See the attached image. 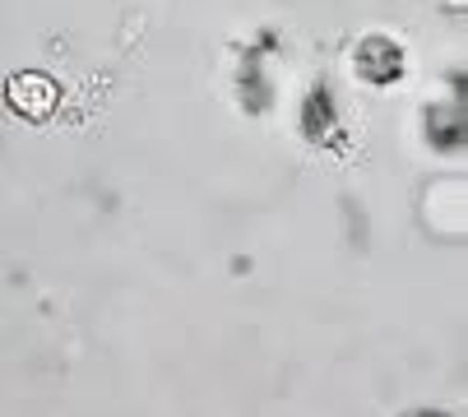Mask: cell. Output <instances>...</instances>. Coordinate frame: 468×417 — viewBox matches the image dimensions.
Returning <instances> with one entry per match:
<instances>
[{
    "instance_id": "obj_1",
    "label": "cell",
    "mask_w": 468,
    "mask_h": 417,
    "mask_svg": "<svg viewBox=\"0 0 468 417\" xmlns=\"http://www.w3.org/2000/svg\"><path fill=\"white\" fill-rule=\"evenodd\" d=\"M5 98H10V107L24 112L28 121H42V116L56 107L60 89L42 75V70H24V75H15V80L5 84Z\"/></svg>"
},
{
    "instance_id": "obj_2",
    "label": "cell",
    "mask_w": 468,
    "mask_h": 417,
    "mask_svg": "<svg viewBox=\"0 0 468 417\" xmlns=\"http://www.w3.org/2000/svg\"><path fill=\"white\" fill-rule=\"evenodd\" d=\"M357 70H362L367 80L385 84V80H399V75H404V56H399V47L385 42V37H367V42L357 47Z\"/></svg>"
}]
</instances>
